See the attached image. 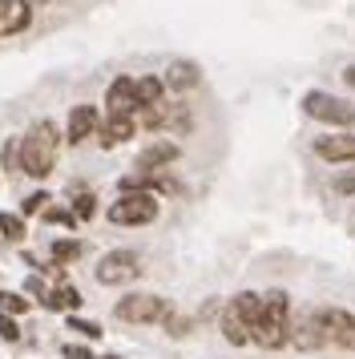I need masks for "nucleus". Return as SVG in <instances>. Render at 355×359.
Segmentation results:
<instances>
[{"label": "nucleus", "mask_w": 355, "mask_h": 359, "mask_svg": "<svg viewBox=\"0 0 355 359\" xmlns=\"http://www.w3.org/2000/svg\"><path fill=\"white\" fill-rule=\"evenodd\" d=\"M53 165H57V130H53V121H36L20 142V174L48 178Z\"/></svg>", "instance_id": "obj_1"}, {"label": "nucleus", "mask_w": 355, "mask_h": 359, "mask_svg": "<svg viewBox=\"0 0 355 359\" xmlns=\"http://www.w3.org/2000/svg\"><path fill=\"white\" fill-rule=\"evenodd\" d=\"M255 343L267 347V351L290 343V303H287L283 291L262 294V319H258V327H255Z\"/></svg>", "instance_id": "obj_2"}, {"label": "nucleus", "mask_w": 355, "mask_h": 359, "mask_svg": "<svg viewBox=\"0 0 355 359\" xmlns=\"http://www.w3.org/2000/svg\"><path fill=\"white\" fill-rule=\"evenodd\" d=\"M154 218H158V198L149 190H129L109 206V222H117V226H145Z\"/></svg>", "instance_id": "obj_3"}, {"label": "nucleus", "mask_w": 355, "mask_h": 359, "mask_svg": "<svg viewBox=\"0 0 355 359\" xmlns=\"http://www.w3.org/2000/svg\"><path fill=\"white\" fill-rule=\"evenodd\" d=\"M117 319L121 323H166L170 319V303L158 294H129L117 303Z\"/></svg>", "instance_id": "obj_4"}, {"label": "nucleus", "mask_w": 355, "mask_h": 359, "mask_svg": "<svg viewBox=\"0 0 355 359\" xmlns=\"http://www.w3.org/2000/svg\"><path fill=\"white\" fill-rule=\"evenodd\" d=\"M138 275H142V259L133 250H109L97 262V283H105V287H121V283H129Z\"/></svg>", "instance_id": "obj_5"}, {"label": "nucleus", "mask_w": 355, "mask_h": 359, "mask_svg": "<svg viewBox=\"0 0 355 359\" xmlns=\"http://www.w3.org/2000/svg\"><path fill=\"white\" fill-rule=\"evenodd\" d=\"M303 109L315 121H331V126H355V109L347 101L331 97V93H307L303 97Z\"/></svg>", "instance_id": "obj_6"}, {"label": "nucleus", "mask_w": 355, "mask_h": 359, "mask_svg": "<svg viewBox=\"0 0 355 359\" xmlns=\"http://www.w3.org/2000/svg\"><path fill=\"white\" fill-rule=\"evenodd\" d=\"M290 343L299 351H311V347H323L327 343V327H323V311H307L299 315V323L290 327Z\"/></svg>", "instance_id": "obj_7"}, {"label": "nucleus", "mask_w": 355, "mask_h": 359, "mask_svg": "<svg viewBox=\"0 0 355 359\" xmlns=\"http://www.w3.org/2000/svg\"><path fill=\"white\" fill-rule=\"evenodd\" d=\"M105 105H109V117H133L142 105H138V81L133 77H117L105 93Z\"/></svg>", "instance_id": "obj_8"}, {"label": "nucleus", "mask_w": 355, "mask_h": 359, "mask_svg": "<svg viewBox=\"0 0 355 359\" xmlns=\"http://www.w3.org/2000/svg\"><path fill=\"white\" fill-rule=\"evenodd\" d=\"M323 327H327V343L335 347H355V315L339 307H327L323 311Z\"/></svg>", "instance_id": "obj_9"}, {"label": "nucleus", "mask_w": 355, "mask_h": 359, "mask_svg": "<svg viewBox=\"0 0 355 359\" xmlns=\"http://www.w3.org/2000/svg\"><path fill=\"white\" fill-rule=\"evenodd\" d=\"M315 154L323 162H355V137L351 133H327L315 137Z\"/></svg>", "instance_id": "obj_10"}, {"label": "nucleus", "mask_w": 355, "mask_h": 359, "mask_svg": "<svg viewBox=\"0 0 355 359\" xmlns=\"http://www.w3.org/2000/svg\"><path fill=\"white\" fill-rule=\"evenodd\" d=\"M32 20V8L29 0H0V36H13V33H25Z\"/></svg>", "instance_id": "obj_11"}, {"label": "nucleus", "mask_w": 355, "mask_h": 359, "mask_svg": "<svg viewBox=\"0 0 355 359\" xmlns=\"http://www.w3.org/2000/svg\"><path fill=\"white\" fill-rule=\"evenodd\" d=\"M178 158V146L174 142H154L138 154V174H154V170H166V165Z\"/></svg>", "instance_id": "obj_12"}, {"label": "nucleus", "mask_w": 355, "mask_h": 359, "mask_svg": "<svg viewBox=\"0 0 355 359\" xmlns=\"http://www.w3.org/2000/svg\"><path fill=\"white\" fill-rule=\"evenodd\" d=\"M93 133H97V109L93 105H77V109L69 114V142L77 146V142L93 137Z\"/></svg>", "instance_id": "obj_13"}, {"label": "nucleus", "mask_w": 355, "mask_h": 359, "mask_svg": "<svg viewBox=\"0 0 355 359\" xmlns=\"http://www.w3.org/2000/svg\"><path fill=\"white\" fill-rule=\"evenodd\" d=\"M230 311L239 315L242 323L250 327V335H255V327H258V319H262V294H250V291H242L234 303H230Z\"/></svg>", "instance_id": "obj_14"}, {"label": "nucleus", "mask_w": 355, "mask_h": 359, "mask_svg": "<svg viewBox=\"0 0 355 359\" xmlns=\"http://www.w3.org/2000/svg\"><path fill=\"white\" fill-rule=\"evenodd\" d=\"M133 137V117H109L105 126H101V146L113 149L121 146V142H129Z\"/></svg>", "instance_id": "obj_15"}, {"label": "nucleus", "mask_w": 355, "mask_h": 359, "mask_svg": "<svg viewBox=\"0 0 355 359\" xmlns=\"http://www.w3.org/2000/svg\"><path fill=\"white\" fill-rule=\"evenodd\" d=\"M198 81H202V73H198V65H190V61H174L170 73H166V85L178 89V93H182V89H194Z\"/></svg>", "instance_id": "obj_16"}, {"label": "nucleus", "mask_w": 355, "mask_h": 359, "mask_svg": "<svg viewBox=\"0 0 355 359\" xmlns=\"http://www.w3.org/2000/svg\"><path fill=\"white\" fill-rule=\"evenodd\" d=\"M45 307H48V311H77V307H81V294H77V287H69V283H61V287H53V291L45 294Z\"/></svg>", "instance_id": "obj_17"}, {"label": "nucleus", "mask_w": 355, "mask_h": 359, "mask_svg": "<svg viewBox=\"0 0 355 359\" xmlns=\"http://www.w3.org/2000/svg\"><path fill=\"white\" fill-rule=\"evenodd\" d=\"M222 331H226V339L234 343V347H242V343L255 339V335H250V327L242 323V319H239V315H234L230 307H226V315H222Z\"/></svg>", "instance_id": "obj_18"}, {"label": "nucleus", "mask_w": 355, "mask_h": 359, "mask_svg": "<svg viewBox=\"0 0 355 359\" xmlns=\"http://www.w3.org/2000/svg\"><path fill=\"white\" fill-rule=\"evenodd\" d=\"M161 89H166V85H161L158 77H142V81H138V105H142V109L158 105V101H161Z\"/></svg>", "instance_id": "obj_19"}, {"label": "nucleus", "mask_w": 355, "mask_h": 359, "mask_svg": "<svg viewBox=\"0 0 355 359\" xmlns=\"http://www.w3.org/2000/svg\"><path fill=\"white\" fill-rule=\"evenodd\" d=\"M0 234H4L8 243H20V238H25V222H20L16 214H0Z\"/></svg>", "instance_id": "obj_20"}, {"label": "nucleus", "mask_w": 355, "mask_h": 359, "mask_svg": "<svg viewBox=\"0 0 355 359\" xmlns=\"http://www.w3.org/2000/svg\"><path fill=\"white\" fill-rule=\"evenodd\" d=\"M81 259V243H69V238H61V243H53V262L61 266V262H73Z\"/></svg>", "instance_id": "obj_21"}, {"label": "nucleus", "mask_w": 355, "mask_h": 359, "mask_svg": "<svg viewBox=\"0 0 355 359\" xmlns=\"http://www.w3.org/2000/svg\"><path fill=\"white\" fill-rule=\"evenodd\" d=\"M0 311H4V315H20V311H29V299H20V294L0 291Z\"/></svg>", "instance_id": "obj_22"}, {"label": "nucleus", "mask_w": 355, "mask_h": 359, "mask_svg": "<svg viewBox=\"0 0 355 359\" xmlns=\"http://www.w3.org/2000/svg\"><path fill=\"white\" fill-rule=\"evenodd\" d=\"M69 331H77V335H85V339H101V327L89 323V319H69Z\"/></svg>", "instance_id": "obj_23"}, {"label": "nucleus", "mask_w": 355, "mask_h": 359, "mask_svg": "<svg viewBox=\"0 0 355 359\" xmlns=\"http://www.w3.org/2000/svg\"><path fill=\"white\" fill-rule=\"evenodd\" d=\"M20 210H25V214H45L48 210V194H45V190H41V194H29Z\"/></svg>", "instance_id": "obj_24"}, {"label": "nucleus", "mask_w": 355, "mask_h": 359, "mask_svg": "<svg viewBox=\"0 0 355 359\" xmlns=\"http://www.w3.org/2000/svg\"><path fill=\"white\" fill-rule=\"evenodd\" d=\"M93 210H97V198H93V194H77V206H73V214H77V218H93Z\"/></svg>", "instance_id": "obj_25"}, {"label": "nucleus", "mask_w": 355, "mask_h": 359, "mask_svg": "<svg viewBox=\"0 0 355 359\" xmlns=\"http://www.w3.org/2000/svg\"><path fill=\"white\" fill-rule=\"evenodd\" d=\"M0 335H4L8 343L20 339V327H16V319H13V315H4V311H0Z\"/></svg>", "instance_id": "obj_26"}, {"label": "nucleus", "mask_w": 355, "mask_h": 359, "mask_svg": "<svg viewBox=\"0 0 355 359\" xmlns=\"http://www.w3.org/2000/svg\"><path fill=\"white\" fill-rule=\"evenodd\" d=\"M166 327H170V335H186V331H190V319H186V315H174V311H170V319H166Z\"/></svg>", "instance_id": "obj_27"}, {"label": "nucleus", "mask_w": 355, "mask_h": 359, "mask_svg": "<svg viewBox=\"0 0 355 359\" xmlns=\"http://www.w3.org/2000/svg\"><path fill=\"white\" fill-rule=\"evenodd\" d=\"M335 190L339 194H355V174H343V178L335 182Z\"/></svg>", "instance_id": "obj_28"}, {"label": "nucleus", "mask_w": 355, "mask_h": 359, "mask_svg": "<svg viewBox=\"0 0 355 359\" xmlns=\"http://www.w3.org/2000/svg\"><path fill=\"white\" fill-rule=\"evenodd\" d=\"M65 359H93L85 347H65Z\"/></svg>", "instance_id": "obj_29"}, {"label": "nucleus", "mask_w": 355, "mask_h": 359, "mask_svg": "<svg viewBox=\"0 0 355 359\" xmlns=\"http://www.w3.org/2000/svg\"><path fill=\"white\" fill-rule=\"evenodd\" d=\"M343 81H347V85L355 89V65H347V69H343Z\"/></svg>", "instance_id": "obj_30"}, {"label": "nucleus", "mask_w": 355, "mask_h": 359, "mask_svg": "<svg viewBox=\"0 0 355 359\" xmlns=\"http://www.w3.org/2000/svg\"><path fill=\"white\" fill-rule=\"evenodd\" d=\"M29 4H45V0H29Z\"/></svg>", "instance_id": "obj_31"}, {"label": "nucleus", "mask_w": 355, "mask_h": 359, "mask_svg": "<svg viewBox=\"0 0 355 359\" xmlns=\"http://www.w3.org/2000/svg\"><path fill=\"white\" fill-rule=\"evenodd\" d=\"M109 359H117V355H109Z\"/></svg>", "instance_id": "obj_32"}]
</instances>
